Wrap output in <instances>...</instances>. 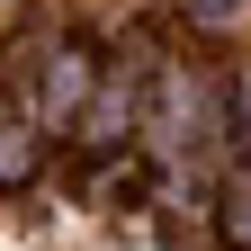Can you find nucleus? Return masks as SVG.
<instances>
[{"instance_id":"nucleus-1","label":"nucleus","mask_w":251,"mask_h":251,"mask_svg":"<svg viewBox=\"0 0 251 251\" xmlns=\"http://www.w3.org/2000/svg\"><path fill=\"white\" fill-rule=\"evenodd\" d=\"M90 90H99V45H90V36H63V45L36 63V72H27L18 117L36 126V135H45V126H72V117L90 108Z\"/></svg>"},{"instance_id":"nucleus-2","label":"nucleus","mask_w":251,"mask_h":251,"mask_svg":"<svg viewBox=\"0 0 251 251\" xmlns=\"http://www.w3.org/2000/svg\"><path fill=\"white\" fill-rule=\"evenodd\" d=\"M36 171H45V135H36L18 108H0V198H27Z\"/></svg>"},{"instance_id":"nucleus-3","label":"nucleus","mask_w":251,"mask_h":251,"mask_svg":"<svg viewBox=\"0 0 251 251\" xmlns=\"http://www.w3.org/2000/svg\"><path fill=\"white\" fill-rule=\"evenodd\" d=\"M225 242L251 251V152H242V171L225 179Z\"/></svg>"},{"instance_id":"nucleus-4","label":"nucleus","mask_w":251,"mask_h":251,"mask_svg":"<svg viewBox=\"0 0 251 251\" xmlns=\"http://www.w3.org/2000/svg\"><path fill=\"white\" fill-rule=\"evenodd\" d=\"M179 9L198 18V27H233V18H242V0H179Z\"/></svg>"}]
</instances>
